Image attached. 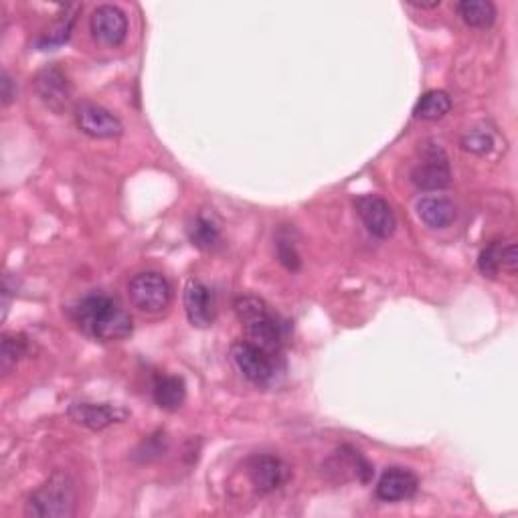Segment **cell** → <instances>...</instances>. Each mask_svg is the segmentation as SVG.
Here are the masks:
<instances>
[{
  "label": "cell",
  "instance_id": "23",
  "mask_svg": "<svg viewBox=\"0 0 518 518\" xmlns=\"http://www.w3.org/2000/svg\"><path fill=\"white\" fill-rule=\"evenodd\" d=\"M478 270L484 278H498L502 272V243L494 241L488 247L482 249L480 257H478Z\"/></svg>",
  "mask_w": 518,
  "mask_h": 518
},
{
  "label": "cell",
  "instance_id": "26",
  "mask_svg": "<svg viewBox=\"0 0 518 518\" xmlns=\"http://www.w3.org/2000/svg\"><path fill=\"white\" fill-rule=\"evenodd\" d=\"M518 268V253H516V243L508 241L502 245V272L514 276Z\"/></svg>",
  "mask_w": 518,
  "mask_h": 518
},
{
  "label": "cell",
  "instance_id": "14",
  "mask_svg": "<svg viewBox=\"0 0 518 518\" xmlns=\"http://www.w3.org/2000/svg\"><path fill=\"white\" fill-rule=\"evenodd\" d=\"M185 312L195 328H209L217 318L215 292L201 280L191 278L185 286Z\"/></svg>",
  "mask_w": 518,
  "mask_h": 518
},
{
  "label": "cell",
  "instance_id": "2",
  "mask_svg": "<svg viewBox=\"0 0 518 518\" xmlns=\"http://www.w3.org/2000/svg\"><path fill=\"white\" fill-rule=\"evenodd\" d=\"M233 308L245 326L247 342L276 357L284 344V324L272 312L268 302L257 296H239Z\"/></svg>",
  "mask_w": 518,
  "mask_h": 518
},
{
  "label": "cell",
  "instance_id": "10",
  "mask_svg": "<svg viewBox=\"0 0 518 518\" xmlns=\"http://www.w3.org/2000/svg\"><path fill=\"white\" fill-rule=\"evenodd\" d=\"M39 100L53 112L61 114L71 104V85L59 65H47L33 81Z\"/></svg>",
  "mask_w": 518,
  "mask_h": 518
},
{
  "label": "cell",
  "instance_id": "8",
  "mask_svg": "<svg viewBox=\"0 0 518 518\" xmlns=\"http://www.w3.org/2000/svg\"><path fill=\"white\" fill-rule=\"evenodd\" d=\"M411 183L421 191H442L450 187L452 172L448 156L440 146H431L425 150V162L411 170Z\"/></svg>",
  "mask_w": 518,
  "mask_h": 518
},
{
  "label": "cell",
  "instance_id": "9",
  "mask_svg": "<svg viewBox=\"0 0 518 518\" xmlns=\"http://www.w3.org/2000/svg\"><path fill=\"white\" fill-rule=\"evenodd\" d=\"M75 120L83 134H88L98 140L120 138L124 134V124L120 122V118L114 116L110 110H106L98 104H92V102H85V104L77 106Z\"/></svg>",
  "mask_w": 518,
  "mask_h": 518
},
{
  "label": "cell",
  "instance_id": "21",
  "mask_svg": "<svg viewBox=\"0 0 518 518\" xmlns=\"http://www.w3.org/2000/svg\"><path fill=\"white\" fill-rule=\"evenodd\" d=\"M25 353H27V338L23 334H5L3 353H0V367H3V373L9 375L25 357Z\"/></svg>",
  "mask_w": 518,
  "mask_h": 518
},
{
  "label": "cell",
  "instance_id": "5",
  "mask_svg": "<svg viewBox=\"0 0 518 518\" xmlns=\"http://www.w3.org/2000/svg\"><path fill=\"white\" fill-rule=\"evenodd\" d=\"M231 359L237 367V371L253 385L266 387L276 377V361L274 355L257 349L255 344L247 340H239L231 347Z\"/></svg>",
  "mask_w": 518,
  "mask_h": 518
},
{
  "label": "cell",
  "instance_id": "28",
  "mask_svg": "<svg viewBox=\"0 0 518 518\" xmlns=\"http://www.w3.org/2000/svg\"><path fill=\"white\" fill-rule=\"evenodd\" d=\"M442 3L440 0H431V3H413V0H409V7L413 9H421V11H427V9H438Z\"/></svg>",
  "mask_w": 518,
  "mask_h": 518
},
{
  "label": "cell",
  "instance_id": "12",
  "mask_svg": "<svg viewBox=\"0 0 518 518\" xmlns=\"http://www.w3.org/2000/svg\"><path fill=\"white\" fill-rule=\"evenodd\" d=\"M69 417L92 431H102L114 423H122L130 417V411L112 403H90L75 401L69 405Z\"/></svg>",
  "mask_w": 518,
  "mask_h": 518
},
{
  "label": "cell",
  "instance_id": "4",
  "mask_svg": "<svg viewBox=\"0 0 518 518\" xmlns=\"http://www.w3.org/2000/svg\"><path fill=\"white\" fill-rule=\"evenodd\" d=\"M130 302L148 314H158L168 308L172 290L168 280L158 272H140L128 282Z\"/></svg>",
  "mask_w": 518,
  "mask_h": 518
},
{
  "label": "cell",
  "instance_id": "22",
  "mask_svg": "<svg viewBox=\"0 0 518 518\" xmlns=\"http://www.w3.org/2000/svg\"><path fill=\"white\" fill-rule=\"evenodd\" d=\"M168 452V438L164 431H156V434L148 436L134 452V460L140 464H150L154 460H160Z\"/></svg>",
  "mask_w": 518,
  "mask_h": 518
},
{
  "label": "cell",
  "instance_id": "18",
  "mask_svg": "<svg viewBox=\"0 0 518 518\" xmlns=\"http://www.w3.org/2000/svg\"><path fill=\"white\" fill-rule=\"evenodd\" d=\"M452 110V98L442 92V90H431V92H425L415 108H413V116L419 118V120H442L446 114H450Z\"/></svg>",
  "mask_w": 518,
  "mask_h": 518
},
{
  "label": "cell",
  "instance_id": "7",
  "mask_svg": "<svg viewBox=\"0 0 518 518\" xmlns=\"http://www.w3.org/2000/svg\"><path fill=\"white\" fill-rule=\"evenodd\" d=\"M290 466L272 454H257L247 460V476L257 492H274L290 480Z\"/></svg>",
  "mask_w": 518,
  "mask_h": 518
},
{
  "label": "cell",
  "instance_id": "1",
  "mask_svg": "<svg viewBox=\"0 0 518 518\" xmlns=\"http://www.w3.org/2000/svg\"><path fill=\"white\" fill-rule=\"evenodd\" d=\"M73 318L85 334L102 342L128 338L134 330L128 310L116 298L102 292L83 296L73 308Z\"/></svg>",
  "mask_w": 518,
  "mask_h": 518
},
{
  "label": "cell",
  "instance_id": "24",
  "mask_svg": "<svg viewBox=\"0 0 518 518\" xmlns=\"http://www.w3.org/2000/svg\"><path fill=\"white\" fill-rule=\"evenodd\" d=\"M276 253H278L280 264L286 270L298 272L302 268V259H300V253L296 249V243L286 233L278 235V239H276Z\"/></svg>",
  "mask_w": 518,
  "mask_h": 518
},
{
  "label": "cell",
  "instance_id": "20",
  "mask_svg": "<svg viewBox=\"0 0 518 518\" xmlns=\"http://www.w3.org/2000/svg\"><path fill=\"white\" fill-rule=\"evenodd\" d=\"M458 15L466 25L486 29L496 21V7L490 0H462L458 3Z\"/></svg>",
  "mask_w": 518,
  "mask_h": 518
},
{
  "label": "cell",
  "instance_id": "25",
  "mask_svg": "<svg viewBox=\"0 0 518 518\" xmlns=\"http://www.w3.org/2000/svg\"><path fill=\"white\" fill-rule=\"evenodd\" d=\"M462 148L472 154H488L494 148V136L484 128H472L462 136Z\"/></svg>",
  "mask_w": 518,
  "mask_h": 518
},
{
  "label": "cell",
  "instance_id": "27",
  "mask_svg": "<svg viewBox=\"0 0 518 518\" xmlns=\"http://www.w3.org/2000/svg\"><path fill=\"white\" fill-rule=\"evenodd\" d=\"M0 88H3V106H9L17 98V88L13 83V77L5 71L3 79H0Z\"/></svg>",
  "mask_w": 518,
  "mask_h": 518
},
{
  "label": "cell",
  "instance_id": "19",
  "mask_svg": "<svg viewBox=\"0 0 518 518\" xmlns=\"http://www.w3.org/2000/svg\"><path fill=\"white\" fill-rule=\"evenodd\" d=\"M187 235H189L191 243L203 251H211L221 243V229H219L217 221L207 215H197L189 223Z\"/></svg>",
  "mask_w": 518,
  "mask_h": 518
},
{
  "label": "cell",
  "instance_id": "3",
  "mask_svg": "<svg viewBox=\"0 0 518 518\" xmlns=\"http://www.w3.org/2000/svg\"><path fill=\"white\" fill-rule=\"evenodd\" d=\"M75 512V486L65 472H55L37 488L27 504L25 514L35 518H67Z\"/></svg>",
  "mask_w": 518,
  "mask_h": 518
},
{
  "label": "cell",
  "instance_id": "16",
  "mask_svg": "<svg viewBox=\"0 0 518 518\" xmlns=\"http://www.w3.org/2000/svg\"><path fill=\"white\" fill-rule=\"evenodd\" d=\"M415 211L417 217L431 229H446L458 217L456 205L446 197H423L417 201Z\"/></svg>",
  "mask_w": 518,
  "mask_h": 518
},
{
  "label": "cell",
  "instance_id": "17",
  "mask_svg": "<svg viewBox=\"0 0 518 518\" xmlns=\"http://www.w3.org/2000/svg\"><path fill=\"white\" fill-rule=\"evenodd\" d=\"M154 403L164 411H179L187 399V385L183 377L158 375L152 385Z\"/></svg>",
  "mask_w": 518,
  "mask_h": 518
},
{
  "label": "cell",
  "instance_id": "15",
  "mask_svg": "<svg viewBox=\"0 0 518 518\" xmlns=\"http://www.w3.org/2000/svg\"><path fill=\"white\" fill-rule=\"evenodd\" d=\"M419 488L417 476L401 466L387 468L377 482V498L383 502H401L415 496Z\"/></svg>",
  "mask_w": 518,
  "mask_h": 518
},
{
  "label": "cell",
  "instance_id": "11",
  "mask_svg": "<svg viewBox=\"0 0 518 518\" xmlns=\"http://www.w3.org/2000/svg\"><path fill=\"white\" fill-rule=\"evenodd\" d=\"M355 209L367 231L377 239H389L397 231V217L391 205L379 195H361L355 199Z\"/></svg>",
  "mask_w": 518,
  "mask_h": 518
},
{
  "label": "cell",
  "instance_id": "13",
  "mask_svg": "<svg viewBox=\"0 0 518 518\" xmlns=\"http://www.w3.org/2000/svg\"><path fill=\"white\" fill-rule=\"evenodd\" d=\"M90 31L104 47H118L128 37V17L114 5H102L92 13Z\"/></svg>",
  "mask_w": 518,
  "mask_h": 518
},
{
  "label": "cell",
  "instance_id": "6",
  "mask_svg": "<svg viewBox=\"0 0 518 518\" xmlns=\"http://www.w3.org/2000/svg\"><path fill=\"white\" fill-rule=\"evenodd\" d=\"M322 472L334 484H344L351 480L369 482L373 478V466L351 446H342L340 450L332 452L328 460L322 464Z\"/></svg>",
  "mask_w": 518,
  "mask_h": 518
}]
</instances>
